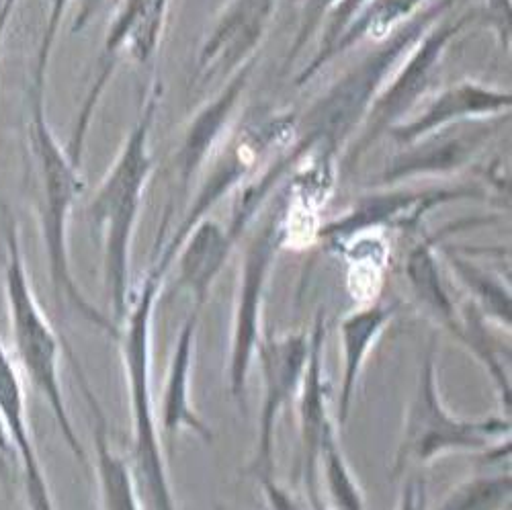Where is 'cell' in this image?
Masks as SVG:
<instances>
[{
	"mask_svg": "<svg viewBox=\"0 0 512 510\" xmlns=\"http://www.w3.org/2000/svg\"><path fill=\"white\" fill-rule=\"evenodd\" d=\"M492 132V125H474V132H453V125L441 132L426 136L398 154L381 173L383 185H396L412 177L451 173L472 160L474 152L482 148Z\"/></svg>",
	"mask_w": 512,
	"mask_h": 510,
	"instance_id": "16",
	"label": "cell"
},
{
	"mask_svg": "<svg viewBox=\"0 0 512 510\" xmlns=\"http://www.w3.org/2000/svg\"><path fill=\"white\" fill-rule=\"evenodd\" d=\"M435 242V238H426L410 250L406 259V275L420 304L459 338L461 326L457 322L455 304L441 281V269L433 248Z\"/></svg>",
	"mask_w": 512,
	"mask_h": 510,
	"instance_id": "22",
	"label": "cell"
},
{
	"mask_svg": "<svg viewBox=\"0 0 512 510\" xmlns=\"http://www.w3.org/2000/svg\"><path fill=\"white\" fill-rule=\"evenodd\" d=\"M480 19V11L465 13L455 21H447L437 27L433 25L416 41L414 48L402 58L392 76L375 95L361 123V130H357L361 134L349 146V164H355L361 156H365L383 134H388L390 127L400 123L416 107V103L422 99L429 84L433 82L439 62L453 37H457L467 25Z\"/></svg>",
	"mask_w": 512,
	"mask_h": 510,
	"instance_id": "8",
	"label": "cell"
},
{
	"mask_svg": "<svg viewBox=\"0 0 512 510\" xmlns=\"http://www.w3.org/2000/svg\"><path fill=\"white\" fill-rule=\"evenodd\" d=\"M398 510H429V498H426V482L418 476L406 480L400 496Z\"/></svg>",
	"mask_w": 512,
	"mask_h": 510,
	"instance_id": "31",
	"label": "cell"
},
{
	"mask_svg": "<svg viewBox=\"0 0 512 510\" xmlns=\"http://www.w3.org/2000/svg\"><path fill=\"white\" fill-rule=\"evenodd\" d=\"M263 486V494L269 510H306L287 490H283L273 478L259 482Z\"/></svg>",
	"mask_w": 512,
	"mask_h": 510,
	"instance_id": "32",
	"label": "cell"
},
{
	"mask_svg": "<svg viewBox=\"0 0 512 510\" xmlns=\"http://www.w3.org/2000/svg\"><path fill=\"white\" fill-rule=\"evenodd\" d=\"M232 244L226 238V230L213 222L211 218H203L189 238L183 242L177 259H179V289H187L193 295V310L203 308L207 302L209 289L222 273L224 265L230 259ZM175 259V261H177Z\"/></svg>",
	"mask_w": 512,
	"mask_h": 510,
	"instance_id": "19",
	"label": "cell"
},
{
	"mask_svg": "<svg viewBox=\"0 0 512 510\" xmlns=\"http://www.w3.org/2000/svg\"><path fill=\"white\" fill-rule=\"evenodd\" d=\"M482 19L496 31L502 48H510V0H488L486 11H480Z\"/></svg>",
	"mask_w": 512,
	"mask_h": 510,
	"instance_id": "30",
	"label": "cell"
},
{
	"mask_svg": "<svg viewBox=\"0 0 512 510\" xmlns=\"http://www.w3.org/2000/svg\"><path fill=\"white\" fill-rule=\"evenodd\" d=\"M326 510H328V508H326Z\"/></svg>",
	"mask_w": 512,
	"mask_h": 510,
	"instance_id": "36",
	"label": "cell"
},
{
	"mask_svg": "<svg viewBox=\"0 0 512 510\" xmlns=\"http://www.w3.org/2000/svg\"><path fill=\"white\" fill-rule=\"evenodd\" d=\"M291 214L293 197L285 185L267 207V216L263 218L259 230L252 234L240 265L228 363V390L242 412L246 410V384L250 365L263 338L261 310L265 289L279 252L289 238Z\"/></svg>",
	"mask_w": 512,
	"mask_h": 510,
	"instance_id": "5",
	"label": "cell"
},
{
	"mask_svg": "<svg viewBox=\"0 0 512 510\" xmlns=\"http://www.w3.org/2000/svg\"><path fill=\"white\" fill-rule=\"evenodd\" d=\"M367 3V0H336L332 5V9L326 13L322 25H324V33L320 39V46L316 50V56L310 60L308 66H304V70L295 76V87H304L308 84L324 66H328L326 58L330 48L334 46V41L338 39L340 31L347 27V23L355 17V13Z\"/></svg>",
	"mask_w": 512,
	"mask_h": 510,
	"instance_id": "27",
	"label": "cell"
},
{
	"mask_svg": "<svg viewBox=\"0 0 512 510\" xmlns=\"http://www.w3.org/2000/svg\"><path fill=\"white\" fill-rule=\"evenodd\" d=\"M170 0H123L103 44V54L99 60V74L84 99L72 136L68 140L66 152L70 160L80 166L84 154V142L89 136V127L97 103L107 89V84L113 76L115 64L119 62L121 54L130 56L138 64H150L158 52L166 13H168Z\"/></svg>",
	"mask_w": 512,
	"mask_h": 510,
	"instance_id": "9",
	"label": "cell"
},
{
	"mask_svg": "<svg viewBox=\"0 0 512 510\" xmlns=\"http://www.w3.org/2000/svg\"><path fill=\"white\" fill-rule=\"evenodd\" d=\"M422 3L424 0H367L347 23V27L340 31L338 39L328 52L326 62L330 64L336 56L347 54L365 39H388L400 25L416 15V9Z\"/></svg>",
	"mask_w": 512,
	"mask_h": 510,
	"instance_id": "21",
	"label": "cell"
},
{
	"mask_svg": "<svg viewBox=\"0 0 512 510\" xmlns=\"http://www.w3.org/2000/svg\"><path fill=\"white\" fill-rule=\"evenodd\" d=\"M474 193V189L459 187L426 191H390L371 195L361 199L345 218H338L336 222L324 226L318 232V236L334 246H343L373 230H410L437 205L461 197H472Z\"/></svg>",
	"mask_w": 512,
	"mask_h": 510,
	"instance_id": "12",
	"label": "cell"
},
{
	"mask_svg": "<svg viewBox=\"0 0 512 510\" xmlns=\"http://www.w3.org/2000/svg\"><path fill=\"white\" fill-rule=\"evenodd\" d=\"M275 7L277 0H234L205 39L193 87L201 91L209 82L236 72L248 58L259 54Z\"/></svg>",
	"mask_w": 512,
	"mask_h": 510,
	"instance_id": "11",
	"label": "cell"
},
{
	"mask_svg": "<svg viewBox=\"0 0 512 510\" xmlns=\"http://www.w3.org/2000/svg\"><path fill=\"white\" fill-rule=\"evenodd\" d=\"M508 433V420H465L445 408L437 388V343L433 336L420 363L392 474L398 478L408 467L429 465L451 451H492L494 441L508 437Z\"/></svg>",
	"mask_w": 512,
	"mask_h": 510,
	"instance_id": "6",
	"label": "cell"
},
{
	"mask_svg": "<svg viewBox=\"0 0 512 510\" xmlns=\"http://www.w3.org/2000/svg\"><path fill=\"white\" fill-rule=\"evenodd\" d=\"M396 310L398 304H373L349 314L343 324H340V347H343V386H340L338 398L340 424H345L351 414L365 359L371 353L375 340L396 316Z\"/></svg>",
	"mask_w": 512,
	"mask_h": 510,
	"instance_id": "20",
	"label": "cell"
},
{
	"mask_svg": "<svg viewBox=\"0 0 512 510\" xmlns=\"http://www.w3.org/2000/svg\"><path fill=\"white\" fill-rule=\"evenodd\" d=\"M15 5H17V0H0V50H3L5 33H7Z\"/></svg>",
	"mask_w": 512,
	"mask_h": 510,
	"instance_id": "35",
	"label": "cell"
},
{
	"mask_svg": "<svg viewBox=\"0 0 512 510\" xmlns=\"http://www.w3.org/2000/svg\"><path fill=\"white\" fill-rule=\"evenodd\" d=\"M68 5H70V0H48V17H46L44 31H41V39L37 46L35 62H33V72H31V80H29L37 89H46L52 52H54L56 41H58V33H60Z\"/></svg>",
	"mask_w": 512,
	"mask_h": 510,
	"instance_id": "28",
	"label": "cell"
},
{
	"mask_svg": "<svg viewBox=\"0 0 512 510\" xmlns=\"http://www.w3.org/2000/svg\"><path fill=\"white\" fill-rule=\"evenodd\" d=\"M0 463H3L5 470H9V467H15V451H13L11 439L7 435L3 418H0Z\"/></svg>",
	"mask_w": 512,
	"mask_h": 510,
	"instance_id": "34",
	"label": "cell"
},
{
	"mask_svg": "<svg viewBox=\"0 0 512 510\" xmlns=\"http://www.w3.org/2000/svg\"><path fill=\"white\" fill-rule=\"evenodd\" d=\"M449 263L461 281L469 287L484 312L492 314L504 326H510V295L508 289L486 269H480L472 261L461 259L459 254H449Z\"/></svg>",
	"mask_w": 512,
	"mask_h": 510,
	"instance_id": "25",
	"label": "cell"
},
{
	"mask_svg": "<svg viewBox=\"0 0 512 510\" xmlns=\"http://www.w3.org/2000/svg\"><path fill=\"white\" fill-rule=\"evenodd\" d=\"M66 359L74 371L80 394L91 412V431L95 441V472L103 510H142V500L136 488L132 467L111 447V431L105 410L93 392L74 349L64 343Z\"/></svg>",
	"mask_w": 512,
	"mask_h": 510,
	"instance_id": "15",
	"label": "cell"
},
{
	"mask_svg": "<svg viewBox=\"0 0 512 510\" xmlns=\"http://www.w3.org/2000/svg\"><path fill=\"white\" fill-rule=\"evenodd\" d=\"M295 127L297 119L293 115H281L263 121H250L244 127H240V130H236V134L216 160V164H213V170L203 183V187L199 189L197 199L193 201L191 209L185 214L175 234L170 236V240L164 246L156 248L158 259L152 269L158 275L166 277L170 265L175 263L183 242L189 238L193 228L203 218H207L209 211L228 193H232L248 179L256 164H261V160L269 152H277V148L283 150L293 142Z\"/></svg>",
	"mask_w": 512,
	"mask_h": 510,
	"instance_id": "7",
	"label": "cell"
},
{
	"mask_svg": "<svg viewBox=\"0 0 512 510\" xmlns=\"http://www.w3.org/2000/svg\"><path fill=\"white\" fill-rule=\"evenodd\" d=\"M46 89L29 84L27 91V142L31 160V181L35 195L37 222L41 242L46 248V261L58 302H66L78 316L89 324L119 340V326L113 318L95 308L72 273L68 226L76 199L84 189L80 168L70 160L66 148L56 138L46 115Z\"/></svg>",
	"mask_w": 512,
	"mask_h": 510,
	"instance_id": "1",
	"label": "cell"
},
{
	"mask_svg": "<svg viewBox=\"0 0 512 510\" xmlns=\"http://www.w3.org/2000/svg\"><path fill=\"white\" fill-rule=\"evenodd\" d=\"M3 236H5V302L7 318L11 330L13 361L17 369L27 377L29 384L37 394L46 400L48 408L54 414V420L60 427L64 443L76 457V461L89 470V455L84 451L74 422L70 418L62 379H60V361H62V340L56 334L54 326L41 310L31 277L27 271V259L23 252L21 232L17 222L5 211L3 216Z\"/></svg>",
	"mask_w": 512,
	"mask_h": 510,
	"instance_id": "3",
	"label": "cell"
},
{
	"mask_svg": "<svg viewBox=\"0 0 512 510\" xmlns=\"http://www.w3.org/2000/svg\"><path fill=\"white\" fill-rule=\"evenodd\" d=\"M510 105V91L463 80L441 91L414 119L390 127L388 134L400 148H404L457 123L498 117L504 111H510Z\"/></svg>",
	"mask_w": 512,
	"mask_h": 510,
	"instance_id": "14",
	"label": "cell"
},
{
	"mask_svg": "<svg viewBox=\"0 0 512 510\" xmlns=\"http://www.w3.org/2000/svg\"><path fill=\"white\" fill-rule=\"evenodd\" d=\"M324 338L326 326L322 314L310 332V357L300 388V472L312 510H326V498L320 482V455L326 437L336 431L328 412V384L324 379Z\"/></svg>",
	"mask_w": 512,
	"mask_h": 510,
	"instance_id": "13",
	"label": "cell"
},
{
	"mask_svg": "<svg viewBox=\"0 0 512 510\" xmlns=\"http://www.w3.org/2000/svg\"><path fill=\"white\" fill-rule=\"evenodd\" d=\"M261 361V373L265 381V398L259 414V435H256L254 455L248 472L259 480L273 478L275 472V424L279 412L293 400L295 392L302 388L304 371L310 357V334L295 332L281 338L271 334L261 338L256 355Z\"/></svg>",
	"mask_w": 512,
	"mask_h": 510,
	"instance_id": "10",
	"label": "cell"
},
{
	"mask_svg": "<svg viewBox=\"0 0 512 510\" xmlns=\"http://www.w3.org/2000/svg\"><path fill=\"white\" fill-rule=\"evenodd\" d=\"M259 60V54L248 58L236 72L230 74V80L224 84L220 95L209 101L191 121L187 127V134L183 146L177 154V170H179V183L181 193H187L193 177L199 173L203 162L209 158L213 146L218 144L222 134L226 132L228 121L246 89L250 74Z\"/></svg>",
	"mask_w": 512,
	"mask_h": 510,
	"instance_id": "17",
	"label": "cell"
},
{
	"mask_svg": "<svg viewBox=\"0 0 512 510\" xmlns=\"http://www.w3.org/2000/svg\"><path fill=\"white\" fill-rule=\"evenodd\" d=\"M160 99L162 84L154 80L134 130L125 138L87 209L93 230H97L103 240V281L113 308V322L119 330L130 310V250L144 191L154 170L150 132Z\"/></svg>",
	"mask_w": 512,
	"mask_h": 510,
	"instance_id": "2",
	"label": "cell"
},
{
	"mask_svg": "<svg viewBox=\"0 0 512 510\" xmlns=\"http://www.w3.org/2000/svg\"><path fill=\"white\" fill-rule=\"evenodd\" d=\"M15 467L19 470V482L27 510H58L50 484L46 480L44 465H41L33 435L13 443Z\"/></svg>",
	"mask_w": 512,
	"mask_h": 510,
	"instance_id": "26",
	"label": "cell"
},
{
	"mask_svg": "<svg viewBox=\"0 0 512 510\" xmlns=\"http://www.w3.org/2000/svg\"><path fill=\"white\" fill-rule=\"evenodd\" d=\"M510 502V476H478L457 486L437 510H502Z\"/></svg>",
	"mask_w": 512,
	"mask_h": 510,
	"instance_id": "24",
	"label": "cell"
},
{
	"mask_svg": "<svg viewBox=\"0 0 512 510\" xmlns=\"http://www.w3.org/2000/svg\"><path fill=\"white\" fill-rule=\"evenodd\" d=\"M293 3L297 5V9H300V27H297L295 39L289 48L287 66L308 46V41L322 27L326 13L332 9L336 0H293Z\"/></svg>",
	"mask_w": 512,
	"mask_h": 510,
	"instance_id": "29",
	"label": "cell"
},
{
	"mask_svg": "<svg viewBox=\"0 0 512 510\" xmlns=\"http://www.w3.org/2000/svg\"><path fill=\"white\" fill-rule=\"evenodd\" d=\"M162 275L148 271L132 297L130 310L121 322V359L127 377V390L132 402L134 445H132V474L140 500L150 510H177L173 486H170L166 461L162 453L160 427L154 414L150 359H152V320L154 306L162 285Z\"/></svg>",
	"mask_w": 512,
	"mask_h": 510,
	"instance_id": "4",
	"label": "cell"
},
{
	"mask_svg": "<svg viewBox=\"0 0 512 510\" xmlns=\"http://www.w3.org/2000/svg\"><path fill=\"white\" fill-rule=\"evenodd\" d=\"M101 5H103V0H82L80 9H78V13H76V17L70 25V31L78 33V31L87 27L91 23V19L97 15V11L101 9Z\"/></svg>",
	"mask_w": 512,
	"mask_h": 510,
	"instance_id": "33",
	"label": "cell"
},
{
	"mask_svg": "<svg viewBox=\"0 0 512 510\" xmlns=\"http://www.w3.org/2000/svg\"><path fill=\"white\" fill-rule=\"evenodd\" d=\"M320 482L326 486L328 510H365L361 488L351 472V467L340 451L338 433L326 437L320 455Z\"/></svg>",
	"mask_w": 512,
	"mask_h": 510,
	"instance_id": "23",
	"label": "cell"
},
{
	"mask_svg": "<svg viewBox=\"0 0 512 510\" xmlns=\"http://www.w3.org/2000/svg\"><path fill=\"white\" fill-rule=\"evenodd\" d=\"M199 310L183 324L177 345L170 357L164 398H162V427L164 433L177 435L181 431H191L203 439V443H213V433L197 414L191 402V367H193V351H195V334H197Z\"/></svg>",
	"mask_w": 512,
	"mask_h": 510,
	"instance_id": "18",
	"label": "cell"
}]
</instances>
